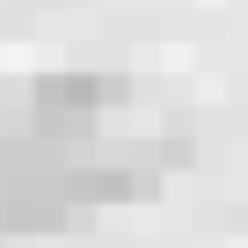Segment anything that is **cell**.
Listing matches in <instances>:
<instances>
[{
	"label": "cell",
	"mask_w": 248,
	"mask_h": 248,
	"mask_svg": "<svg viewBox=\"0 0 248 248\" xmlns=\"http://www.w3.org/2000/svg\"><path fill=\"white\" fill-rule=\"evenodd\" d=\"M124 95V73H95V66H51L30 80V132L44 146H66V139H88L95 117L117 109Z\"/></svg>",
	"instance_id": "cell-1"
},
{
	"label": "cell",
	"mask_w": 248,
	"mask_h": 248,
	"mask_svg": "<svg viewBox=\"0 0 248 248\" xmlns=\"http://www.w3.org/2000/svg\"><path fill=\"white\" fill-rule=\"evenodd\" d=\"M59 197L73 212L132 204V197H154V168H139V161H59Z\"/></svg>",
	"instance_id": "cell-2"
}]
</instances>
